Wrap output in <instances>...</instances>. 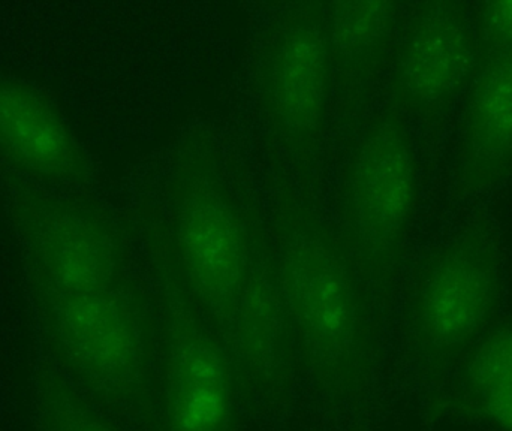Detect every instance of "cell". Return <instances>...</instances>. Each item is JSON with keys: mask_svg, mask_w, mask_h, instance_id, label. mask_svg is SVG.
<instances>
[{"mask_svg": "<svg viewBox=\"0 0 512 431\" xmlns=\"http://www.w3.org/2000/svg\"><path fill=\"white\" fill-rule=\"evenodd\" d=\"M27 294L39 357L120 427L161 431V339L126 286Z\"/></svg>", "mask_w": 512, "mask_h": 431, "instance_id": "cell-1", "label": "cell"}, {"mask_svg": "<svg viewBox=\"0 0 512 431\" xmlns=\"http://www.w3.org/2000/svg\"><path fill=\"white\" fill-rule=\"evenodd\" d=\"M274 268L301 373L328 402L358 405L372 384L375 346L351 271L324 241L306 234L288 240Z\"/></svg>", "mask_w": 512, "mask_h": 431, "instance_id": "cell-2", "label": "cell"}, {"mask_svg": "<svg viewBox=\"0 0 512 431\" xmlns=\"http://www.w3.org/2000/svg\"><path fill=\"white\" fill-rule=\"evenodd\" d=\"M507 273L501 247L481 223L436 247L415 274L405 306V349L414 372L441 385L501 322Z\"/></svg>", "mask_w": 512, "mask_h": 431, "instance_id": "cell-3", "label": "cell"}, {"mask_svg": "<svg viewBox=\"0 0 512 431\" xmlns=\"http://www.w3.org/2000/svg\"><path fill=\"white\" fill-rule=\"evenodd\" d=\"M0 179L27 292L71 295L123 286L116 241L90 204L5 168Z\"/></svg>", "mask_w": 512, "mask_h": 431, "instance_id": "cell-4", "label": "cell"}, {"mask_svg": "<svg viewBox=\"0 0 512 431\" xmlns=\"http://www.w3.org/2000/svg\"><path fill=\"white\" fill-rule=\"evenodd\" d=\"M240 396L219 337L188 295L164 304L161 431H239Z\"/></svg>", "mask_w": 512, "mask_h": 431, "instance_id": "cell-5", "label": "cell"}, {"mask_svg": "<svg viewBox=\"0 0 512 431\" xmlns=\"http://www.w3.org/2000/svg\"><path fill=\"white\" fill-rule=\"evenodd\" d=\"M417 200V164L405 129L382 117L358 144L349 180L352 229L373 282H384L396 265Z\"/></svg>", "mask_w": 512, "mask_h": 431, "instance_id": "cell-6", "label": "cell"}, {"mask_svg": "<svg viewBox=\"0 0 512 431\" xmlns=\"http://www.w3.org/2000/svg\"><path fill=\"white\" fill-rule=\"evenodd\" d=\"M176 234L185 294L219 337L254 262L242 222L213 183L195 179L177 203Z\"/></svg>", "mask_w": 512, "mask_h": 431, "instance_id": "cell-7", "label": "cell"}, {"mask_svg": "<svg viewBox=\"0 0 512 431\" xmlns=\"http://www.w3.org/2000/svg\"><path fill=\"white\" fill-rule=\"evenodd\" d=\"M219 340L233 367L242 406L262 412L289 406L301 366L276 268L252 262Z\"/></svg>", "mask_w": 512, "mask_h": 431, "instance_id": "cell-8", "label": "cell"}, {"mask_svg": "<svg viewBox=\"0 0 512 431\" xmlns=\"http://www.w3.org/2000/svg\"><path fill=\"white\" fill-rule=\"evenodd\" d=\"M474 15L459 2L426 3L412 21L396 69L400 102L420 116L447 111L477 68Z\"/></svg>", "mask_w": 512, "mask_h": 431, "instance_id": "cell-9", "label": "cell"}, {"mask_svg": "<svg viewBox=\"0 0 512 431\" xmlns=\"http://www.w3.org/2000/svg\"><path fill=\"white\" fill-rule=\"evenodd\" d=\"M0 167L45 188L86 185L90 164L68 119L39 87L0 72Z\"/></svg>", "mask_w": 512, "mask_h": 431, "instance_id": "cell-10", "label": "cell"}, {"mask_svg": "<svg viewBox=\"0 0 512 431\" xmlns=\"http://www.w3.org/2000/svg\"><path fill=\"white\" fill-rule=\"evenodd\" d=\"M512 174V45L478 57L460 135L459 179L471 194L493 191Z\"/></svg>", "mask_w": 512, "mask_h": 431, "instance_id": "cell-11", "label": "cell"}, {"mask_svg": "<svg viewBox=\"0 0 512 431\" xmlns=\"http://www.w3.org/2000/svg\"><path fill=\"white\" fill-rule=\"evenodd\" d=\"M327 42L309 21H295L277 36L268 63V105L292 137L318 128L327 101Z\"/></svg>", "mask_w": 512, "mask_h": 431, "instance_id": "cell-12", "label": "cell"}, {"mask_svg": "<svg viewBox=\"0 0 512 431\" xmlns=\"http://www.w3.org/2000/svg\"><path fill=\"white\" fill-rule=\"evenodd\" d=\"M36 431H123L44 358L32 372Z\"/></svg>", "mask_w": 512, "mask_h": 431, "instance_id": "cell-13", "label": "cell"}, {"mask_svg": "<svg viewBox=\"0 0 512 431\" xmlns=\"http://www.w3.org/2000/svg\"><path fill=\"white\" fill-rule=\"evenodd\" d=\"M512 373V321L499 322L442 384L438 406L445 411L457 402Z\"/></svg>", "mask_w": 512, "mask_h": 431, "instance_id": "cell-14", "label": "cell"}, {"mask_svg": "<svg viewBox=\"0 0 512 431\" xmlns=\"http://www.w3.org/2000/svg\"><path fill=\"white\" fill-rule=\"evenodd\" d=\"M396 15L391 2L334 3L328 17L331 45L348 56L373 53L390 38Z\"/></svg>", "mask_w": 512, "mask_h": 431, "instance_id": "cell-15", "label": "cell"}, {"mask_svg": "<svg viewBox=\"0 0 512 431\" xmlns=\"http://www.w3.org/2000/svg\"><path fill=\"white\" fill-rule=\"evenodd\" d=\"M445 412L478 421L495 431H512V373Z\"/></svg>", "mask_w": 512, "mask_h": 431, "instance_id": "cell-16", "label": "cell"}, {"mask_svg": "<svg viewBox=\"0 0 512 431\" xmlns=\"http://www.w3.org/2000/svg\"><path fill=\"white\" fill-rule=\"evenodd\" d=\"M480 54L512 45V2H490L474 14Z\"/></svg>", "mask_w": 512, "mask_h": 431, "instance_id": "cell-17", "label": "cell"}]
</instances>
